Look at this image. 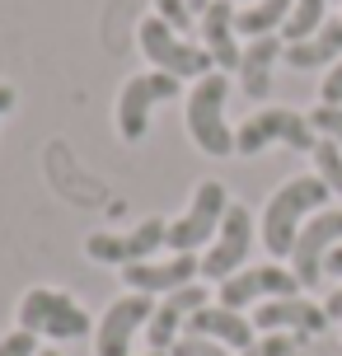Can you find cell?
Wrapping results in <instances>:
<instances>
[{"instance_id": "cell-31", "label": "cell", "mask_w": 342, "mask_h": 356, "mask_svg": "<svg viewBox=\"0 0 342 356\" xmlns=\"http://www.w3.org/2000/svg\"><path fill=\"white\" fill-rule=\"evenodd\" d=\"M10 108H15V89H10V85H0V118H5Z\"/></svg>"}, {"instance_id": "cell-22", "label": "cell", "mask_w": 342, "mask_h": 356, "mask_svg": "<svg viewBox=\"0 0 342 356\" xmlns=\"http://www.w3.org/2000/svg\"><path fill=\"white\" fill-rule=\"evenodd\" d=\"M314 164H319V178H324L333 193H342V150L328 136H319V145H314Z\"/></svg>"}, {"instance_id": "cell-19", "label": "cell", "mask_w": 342, "mask_h": 356, "mask_svg": "<svg viewBox=\"0 0 342 356\" xmlns=\"http://www.w3.org/2000/svg\"><path fill=\"white\" fill-rule=\"evenodd\" d=\"M282 56L291 61V71H319V66L342 61V24L333 19V24H324L319 33H309L305 42H286Z\"/></svg>"}, {"instance_id": "cell-8", "label": "cell", "mask_w": 342, "mask_h": 356, "mask_svg": "<svg viewBox=\"0 0 342 356\" xmlns=\"http://www.w3.org/2000/svg\"><path fill=\"white\" fill-rule=\"evenodd\" d=\"M277 296H300V277L282 263H263V267H239L234 277L220 282V305L225 309H249V305L277 300Z\"/></svg>"}, {"instance_id": "cell-14", "label": "cell", "mask_w": 342, "mask_h": 356, "mask_svg": "<svg viewBox=\"0 0 342 356\" xmlns=\"http://www.w3.org/2000/svg\"><path fill=\"white\" fill-rule=\"evenodd\" d=\"M253 328L263 333H295V338H314L328 328V309L324 305L305 300V296H277V300H263L253 309Z\"/></svg>"}, {"instance_id": "cell-23", "label": "cell", "mask_w": 342, "mask_h": 356, "mask_svg": "<svg viewBox=\"0 0 342 356\" xmlns=\"http://www.w3.org/2000/svg\"><path fill=\"white\" fill-rule=\"evenodd\" d=\"M309 127H314L319 136H328V141L342 150V108H328V104L314 108V113H309Z\"/></svg>"}, {"instance_id": "cell-11", "label": "cell", "mask_w": 342, "mask_h": 356, "mask_svg": "<svg viewBox=\"0 0 342 356\" xmlns=\"http://www.w3.org/2000/svg\"><path fill=\"white\" fill-rule=\"evenodd\" d=\"M249 249H253V216H249V207L230 202V211L220 220V234L211 239V249L202 258V277H211V282L234 277L244 267V258H249Z\"/></svg>"}, {"instance_id": "cell-28", "label": "cell", "mask_w": 342, "mask_h": 356, "mask_svg": "<svg viewBox=\"0 0 342 356\" xmlns=\"http://www.w3.org/2000/svg\"><path fill=\"white\" fill-rule=\"evenodd\" d=\"M319 99H324L328 108H342V61L324 75V85H319Z\"/></svg>"}, {"instance_id": "cell-27", "label": "cell", "mask_w": 342, "mask_h": 356, "mask_svg": "<svg viewBox=\"0 0 342 356\" xmlns=\"http://www.w3.org/2000/svg\"><path fill=\"white\" fill-rule=\"evenodd\" d=\"M155 15H160L169 29H188L193 10H188V0H155Z\"/></svg>"}, {"instance_id": "cell-17", "label": "cell", "mask_w": 342, "mask_h": 356, "mask_svg": "<svg viewBox=\"0 0 342 356\" xmlns=\"http://www.w3.org/2000/svg\"><path fill=\"white\" fill-rule=\"evenodd\" d=\"M202 42L220 71H239V42H234V0H211L202 10Z\"/></svg>"}, {"instance_id": "cell-9", "label": "cell", "mask_w": 342, "mask_h": 356, "mask_svg": "<svg viewBox=\"0 0 342 356\" xmlns=\"http://www.w3.org/2000/svg\"><path fill=\"white\" fill-rule=\"evenodd\" d=\"M169 244V220L150 216L141 225H131L127 234H90L85 239V253L94 263H108V267H131V263H145L155 258V249Z\"/></svg>"}, {"instance_id": "cell-13", "label": "cell", "mask_w": 342, "mask_h": 356, "mask_svg": "<svg viewBox=\"0 0 342 356\" xmlns=\"http://www.w3.org/2000/svg\"><path fill=\"white\" fill-rule=\"evenodd\" d=\"M202 305H211V291H206V286H197V282H188V286H179V291H169V296L155 305L150 323H145V342H150V352H169V347L183 338L188 319L197 314Z\"/></svg>"}, {"instance_id": "cell-4", "label": "cell", "mask_w": 342, "mask_h": 356, "mask_svg": "<svg viewBox=\"0 0 342 356\" xmlns=\"http://www.w3.org/2000/svg\"><path fill=\"white\" fill-rule=\"evenodd\" d=\"M136 38H141V52L145 61H155V71L174 75V80H202V75L216 71V61H211V52L206 47H193V42H183L169 24H164L160 15L141 19V29H136Z\"/></svg>"}, {"instance_id": "cell-12", "label": "cell", "mask_w": 342, "mask_h": 356, "mask_svg": "<svg viewBox=\"0 0 342 356\" xmlns=\"http://www.w3.org/2000/svg\"><path fill=\"white\" fill-rule=\"evenodd\" d=\"M155 314L150 296H122L104 309L99 319V333H94V356H131V342Z\"/></svg>"}, {"instance_id": "cell-25", "label": "cell", "mask_w": 342, "mask_h": 356, "mask_svg": "<svg viewBox=\"0 0 342 356\" xmlns=\"http://www.w3.org/2000/svg\"><path fill=\"white\" fill-rule=\"evenodd\" d=\"M295 352V333H268L253 347H244V356H291Z\"/></svg>"}, {"instance_id": "cell-1", "label": "cell", "mask_w": 342, "mask_h": 356, "mask_svg": "<svg viewBox=\"0 0 342 356\" xmlns=\"http://www.w3.org/2000/svg\"><path fill=\"white\" fill-rule=\"evenodd\" d=\"M328 188L324 178H291V183H282L277 193H272L268 211H263V244H268L272 258H291V249H295V234H300V225H305L309 211H324L328 202Z\"/></svg>"}, {"instance_id": "cell-16", "label": "cell", "mask_w": 342, "mask_h": 356, "mask_svg": "<svg viewBox=\"0 0 342 356\" xmlns=\"http://www.w3.org/2000/svg\"><path fill=\"white\" fill-rule=\"evenodd\" d=\"M183 333H193V338H211V342H220V347H234V352L253 347V319H244L239 309H225V305H202L197 314L188 319Z\"/></svg>"}, {"instance_id": "cell-32", "label": "cell", "mask_w": 342, "mask_h": 356, "mask_svg": "<svg viewBox=\"0 0 342 356\" xmlns=\"http://www.w3.org/2000/svg\"><path fill=\"white\" fill-rule=\"evenodd\" d=\"M206 5H211V0H188V10H193V15H202Z\"/></svg>"}, {"instance_id": "cell-34", "label": "cell", "mask_w": 342, "mask_h": 356, "mask_svg": "<svg viewBox=\"0 0 342 356\" xmlns=\"http://www.w3.org/2000/svg\"><path fill=\"white\" fill-rule=\"evenodd\" d=\"M150 356H169V352H150Z\"/></svg>"}, {"instance_id": "cell-10", "label": "cell", "mask_w": 342, "mask_h": 356, "mask_svg": "<svg viewBox=\"0 0 342 356\" xmlns=\"http://www.w3.org/2000/svg\"><path fill=\"white\" fill-rule=\"evenodd\" d=\"M342 244V211H319L314 220L300 225L295 234V249H291V272L300 277V286H319L324 282V263L328 253Z\"/></svg>"}, {"instance_id": "cell-2", "label": "cell", "mask_w": 342, "mask_h": 356, "mask_svg": "<svg viewBox=\"0 0 342 356\" xmlns=\"http://www.w3.org/2000/svg\"><path fill=\"white\" fill-rule=\"evenodd\" d=\"M225 99H230L225 71L202 75L188 94V136L206 155H234V131L225 127Z\"/></svg>"}, {"instance_id": "cell-6", "label": "cell", "mask_w": 342, "mask_h": 356, "mask_svg": "<svg viewBox=\"0 0 342 356\" xmlns=\"http://www.w3.org/2000/svg\"><path fill=\"white\" fill-rule=\"evenodd\" d=\"M225 211H230L225 183H220V178H202L197 193H193V207L183 211V220H169V249L174 253H197L202 244H211L220 234Z\"/></svg>"}, {"instance_id": "cell-21", "label": "cell", "mask_w": 342, "mask_h": 356, "mask_svg": "<svg viewBox=\"0 0 342 356\" xmlns=\"http://www.w3.org/2000/svg\"><path fill=\"white\" fill-rule=\"evenodd\" d=\"M324 15H328V0H295L291 5V19L282 24V38L286 42H305L309 33L324 29Z\"/></svg>"}, {"instance_id": "cell-7", "label": "cell", "mask_w": 342, "mask_h": 356, "mask_svg": "<svg viewBox=\"0 0 342 356\" xmlns=\"http://www.w3.org/2000/svg\"><path fill=\"white\" fill-rule=\"evenodd\" d=\"M169 99H179V80H174V75L145 71V75H136V80H127L122 99H117V131H122V141H145V131H150V108L169 104Z\"/></svg>"}, {"instance_id": "cell-29", "label": "cell", "mask_w": 342, "mask_h": 356, "mask_svg": "<svg viewBox=\"0 0 342 356\" xmlns=\"http://www.w3.org/2000/svg\"><path fill=\"white\" fill-rule=\"evenodd\" d=\"M324 277H342V244L333 253H328V263H324Z\"/></svg>"}, {"instance_id": "cell-5", "label": "cell", "mask_w": 342, "mask_h": 356, "mask_svg": "<svg viewBox=\"0 0 342 356\" xmlns=\"http://www.w3.org/2000/svg\"><path fill=\"white\" fill-rule=\"evenodd\" d=\"M19 328H28L38 338H85L94 323H90V314H85V305L71 300L66 291L33 286V291L19 300Z\"/></svg>"}, {"instance_id": "cell-30", "label": "cell", "mask_w": 342, "mask_h": 356, "mask_svg": "<svg viewBox=\"0 0 342 356\" xmlns=\"http://www.w3.org/2000/svg\"><path fill=\"white\" fill-rule=\"evenodd\" d=\"M324 309H328V319H342V291H333V296H328Z\"/></svg>"}, {"instance_id": "cell-3", "label": "cell", "mask_w": 342, "mask_h": 356, "mask_svg": "<svg viewBox=\"0 0 342 356\" xmlns=\"http://www.w3.org/2000/svg\"><path fill=\"white\" fill-rule=\"evenodd\" d=\"M268 145H291V150H309L319 145V131L309 127L305 113L295 108H258L249 122L234 131V155H258Z\"/></svg>"}, {"instance_id": "cell-18", "label": "cell", "mask_w": 342, "mask_h": 356, "mask_svg": "<svg viewBox=\"0 0 342 356\" xmlns=\"http://www.w3.org/2000/svg\"><path fill=\"white\" fill-rule=\"evenodd\" d=\"M286 52L282 47V38L268 33V38H253L249 47H244V56H239V85H244V94H249L253 104L258 99H268L272 89V61Z\"/></svg>"}, {"instance_id": "cell-26", "label": "cell", "mask_w": 342, "mask_h": 356, "mask_svg": "<svg viewBox=\"0 0 342 356\" xmlns=\"http://www.w3.org/2000/svg\"><path fill=\"white\" fill-rule=\"evenodd\" d=\"M0 356H38V333L19 328L10 338H0Z\"/></svg>"}, {"instance_id": "cell-15", "label": "cell", "mask_w": 342, "mask_h": 356, "mask_svg": "<svg viewBox=\"0 0 342 356\" xmlns=\"http://www.w3.org/2000/svg\"><path fill=\"white\" fill-rule=\"evenodd\" d=\"M197 272H202L197 253H174V258H145V263L122 267V282L131 286L136 296H169V291L188 286Z\"/></svg>"}, {"instance_id": "cell-33", "label": "cell", "mask_w": 342, "mask_h": 356, "mask_svg": "<svg viewBox=\"0 0 342 356\" xmlns=\"http://www.w3.org/2000/svg\"><path fill=\"white\" fill-rule=\"evenodd\" d=\"M38 356H61V352H38Z\"/></svg>"}, {"instance_id": "cell-20", "label": "cell", "mask_w": 342, "mask_h": 356, "mask_svg": "<svg viewBox=\"0 0 342 356\" xmlns=\"http://www.w3.org/2000/svg\"><path fill=\"white\" fill-rule=\"evenodd\" d=\"M291 5H295V0H253L249 10H234V33H249V38L277 33L291 19Z\"/></svg>"}, {"instance_id": "cell-24", "label": "cell", "mask_w": 342, "mask_h": 356, "mask_svg": "<svg viewBox=\"0 0 342 356\" xmlns=\"http://www.w3.org/2000/svg\"><path fill=\"white\" fill-rule=\"evenodd\" d=\"M169 356H230V347H220V342H211V338H193V333H183V338L169 347Z\"/></svg>"}]
</instances>
